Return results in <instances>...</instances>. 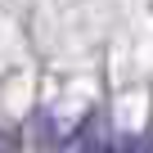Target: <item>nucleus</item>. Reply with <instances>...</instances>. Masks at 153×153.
<instances>
[{"mask_svg": "<svg viewBox=\"0 0 153 153\" xmlns=\"http://www.w3.org/2000/svg\"><path fill=\"white\" fill-rule=\"evenodd\" d=\"M76 144H81V153H122V140L104 126V117H90L76 135Z\"/></svg>", "mask_w": 153, "mask_h": 153, "instance_id": "f257e3e1", "label": "nucleus"}, {"mask_svg": "<svg viewBox=\"0 0 153 153\" xmlns=\"http://www.w3.org/2000/svg\"><path fill=\"white\" fill-rule=\"evenodd\" d=\"M122 153H153V140H122Z\"/></svg>", "mask_w": 153, "mask_h": 153, "instance_id": "f03ea898", "label": "nucleus"}]
</instances>
